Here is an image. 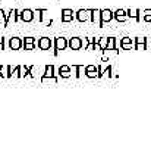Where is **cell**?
<instances>
[{
  "instance_id": "22",
  "label": "cell",
  "mask_w": 151,
  "mask_h": 159,
  "mask_svg": "<svg viewBox=\"0 0 151 159\" xmlns=\"http://www.w3.org/2000/svg\"><path fill=\"white\" fill-rule=\"evenodd\" d=\"M5 49H6V39L0 37V50H5Z\"/></svg>"
},
{
  "instance_id": "16",
  "label": "cell",
  "mask_w": 151,
  "mask_h": 159,
  "mask_svg": "<svg viewBox=\"0 0 151 159\" xmlns=\"http://www.w3.org/2000/svg\"><path fill=\"white\" fill-rule=\"evenodd\" d=\"M29 71H31V65H21V74H22V78L29 77Z\"/></svg>"
},
{
  "instance_id": "21",
  "label": "cell",
  "mask_w": 151,
  "mask_h": 159,
  "mask_svg": "<svg viewBox=\"0 0 151 159\" xmlns=\"http://www.w3.org/2000/svg\"><path fill=\"white\" fill-rule=\"evenodd\" d=\"M24 43H37V39H34V37H31V35H28V37H24Z\"/></svg>"
},
{
  "instance_id": "11",
  "label": "cell",
  "mask_w": 151,
  "mask_h": 159,
  "mask_svg": "<svg viewBox=\"0 0 151 159\" xmlns=\"http://www.w3.org/2000/svg\"><path fill=\"white\" fill-rule=\"evenodd\" d=\"M49 13L47 9H35L34 11V15H35V19H37V22H47L45 21V15Z\"/></svg>"
},
{
  "instance_id": "18",
  "label": "cell",
  "mask_w": 151,
  "mask_h": 159,
  "mask_svg": "<svg viewBox=\"0 0 151 159\" xmlns=\"http://www.w3.org/2000/svg\"><path fill=\"white\" fill-rule=\"evenodd\" d=\"M12 77H15V78H22V74H21V65H18L13 68V74Z\"/></svg>"
},
{
  "instance_id": "25",
  "label": "cell",
  "mask_w": 151,
  "mask_h": 159,
  "mask_svg": "<svg viewBox=\"0 0 151 159\" xmlns=\"http://www.w3.org/2000/svg\"><path fill=\"white\" fill-rule=\"evenodd\" d=\"M128 13H129V16H134V18H136V15H138V12L136 11H129Z\"/></svg>"
},
{
  "instance_id": "10",
  "label": "cell",
  "mask_w": 151,
  "mask_h": 159,
  "mask_svg": "<svg viewBox=\"0 0 151 159\" xmlns=\"http://www.w3.org/2000/svg\"><path fill=\"white\" fill-rule=\"evenodd\" d=\"M67 41H69L71 50H81L82 49V39L81 37H71V39H67Z\"/></svg>"
},
{
  "instance_id": "26",
  "label": "cell",
  "mask_w": 151,
  "mask_h": 159,
  "mask_svg": "<svg viewBox=\"0 0 151 159\" xmlns=\"http://www.w3.org/2000/svg\"><path fill=\"white\" fill-rule=\"evenodd\" d=\"M0 19H2V18H0Z\"/></svg>"
},
{
  "instance_id": "19",
  "label": "cell",
  "mask_w": 151,
  "mask_h": 159,
  "mask_svg": "<svg viewBox=\"0 0 151 159\" xmlns=\"http://www.w3.org/2000/svg\"><path fill=\"white\" fill-rule=\"evenodd\" d=\"M98 44H100L101 50H104L107 46H109V39H100V40H98Z\"/></svg>"
},
{
  "instance_id": "17",
  "label": "cell",
  "mask_w": 151,
  "mask_h": 159,
  "mask_svg": "<svg viewBox=\"0 0 151 159\" xmlns=\"http://www.w3.org/2000/svg\"><path fill=\"white\" fill-rule=\"evenodd\" d=\"M24 50H27V52H32L37 49V43H24V47H22Z\"/></svg>"
},
{
  "instance_id": "9",
  "label": "cell",
  "mask_w": 151,
  "mask_h": 159,
  "mask_svg": "<svg viewBox=\"0 0 151 159\" xmlns=\"http://www.w3.org/2000/svg\"><path fill=\"white\" fill-rule=\"evenodd\" d=\"M56 75L60 77V78H71L72 77V68L69 65H60Z\"/></svg>"
},
{
  "instance_id": "2",
  "label": "cell",
  "mask_w": 151,
  "mask_h": 159,
  "mask_svg": "<svg viewBox=\"0 0 151 159\" xmlns=\"http://www.w3.org/2000/svg\"><path fill=\"white\" fill-rule=\"evenodd\" d=\"M54 46V40H51L50 37H40L37 40V47L40 50H50Z\"/></svg>"
},
{
  "instance_id": "8",
  "label": "cell",
  "mask_w": 151,
  "mask_h": 159,
  "mask_svg": "<svg viewBox=\"0 0 151 159\" xmlns=\"http://www.w3.org/2000/svg\"><path fill=\"white\" fill-rule=\"evenodd\" d=\"M35 19V15H34V11L32 9H22L21 11V21L25 24H29L32 22Z\"/></svg>"
},
{
  "instance_id": "12",
  "label": "cell",
  "mask_w": 151,
  "mask_h": 159,
  "mask_svg": "<svg viewBox=\"0 0 151 159\" xmlns=\"http://www.w3.org/2000/svg\"><path fill=\"white\" fill-rule=\"evenodd\" d=\"M98 71H97V68H95L94 65H88V66H85V75L88 77V78H94V77H98V74H97Z\"/></svg>"
},
{
  "instance_id": "20",
  "label": "cell",
  "mask_w": 151,
  "mask_h": 159,
  "mask_svg": "<svg viewBox=\"0 0 151 159\" xmlns=\"http://www.w3.org/2000/svg\"><path fill=\"white\" fill-rule=\"evenodd\" d=\"M114 16H116V19H118V21H125V12H123V11H118L116 13H114Z\"/></svg>"
},
{
  "instance_id": "6",
  "label": "cell",
  "mask_w": 151,
  "mask_h": 159,
  "mask_svg": "<svg viewBox=\"0 0 151 159\" xmlns=\"http://www.w3.org/2000/svg\"><path fill=\"white\" fill-rule=\"evenodd\" d=\"M56 68H54V65H45L44 66V72H43V75H41V83L44 84L45 80L49 78H54V77H57L56 75Z\"/></svg>"
},
{
  "instance_id": "7",
  "label": "cell",
  "mask_w": 151,
  "mask_h": 159,
  "mask_svg": "<svg viewBox=\"0 0 151 159\" xmlns=\"http://www.w3.org/2000/svg\"><path fill=\"white\" fill-rule=\"evenodd\" d=\"M75 19L78 22H85V21L91 19V9H79V11H76Z\"/></svg>"
},
{
  "instance_id": "1",
  "label": "cell",
  "mask_w": 151,
  "mask_h": 159,
  "mask_svg": "<svg viewBox=\"0 0 151 159\" xmlns=\"http://www.w3.org/2000/svg\"><path fill=\"white\" fill-rule=\"evenodd\" d=\"M53 49H54V52H53L54 56L59 55V52L69 49V41H67V39L66 37H56V39H54V46H53Z\"/></svg>"
},
{
  "instance_id": "4",
  "label": "cell",
  "mask_w": 151,
  "mask_h": 159,
  "mask_svg": "<svg viewBox=\"0 0 151 159\" xmlns=\"http://www.w3.org/2000/svg\"><path fill=\"white\" fill-rule=\"evenodd\" d=\"M18 21H21V11H18V9H11V11L7 12V19H6V22H5V27H9L11 22L16 24Z\"/></svg>"
},
{
  "instance_id": "14",
  "label": "cell",
  "mask_w": 151,
  "mask_h": 159,
  "mask_svg": "<svg viewBox=\"0 0 151 159\" xmlns=\"http://www.w3.org/2000/svg\"><path fill=\"white\" fill-rule=\"evenodd\" d=\"M98 21V24H101V11L98 9H91V22Z\"/></svg>"
},
{
  "instance_id": "23",
  "label": "cell",
  "mask_w": 151,
  "mask_h": 159,
  "mask_svg": "<svg viewBox=\"0 0 151 159\" xmlns=\"http://www.w3.org/2000/svg\"><path fill=\"white\" fill-rule=\"evenodd\" d=\"M0 18H2V19L6 22V19H7V13H6L5 9H0Z\"/></svg>"
},
{
  "instance_id": "5",
  "label": "cell",
  "mask_w": 151,
  "mask_h": 159,
  "mask_svg": "<svg viewBox=\"0 0 151 159\" xmlns=\"http://www.w3.org/2000/svg\"><path fill=\"white\" fill-rule=\"evenodd\" d=\"M7 47L11 50H21L24 47V40L21 37H11L7 41Z\"/></svg>"
},
{
  "instance_id": "15",
  "label": "cell",
  "mask_w": 151,
  "mask_h": 159,
  "mask_svg": "<svg viewBox=\"0 0 151 159\" xmlns=\"http://www.w3.org/2000/svg\"><path fill=\"white\" fill-rule=\"evenodd\" d=\"M72 69H75V77H81V75H82V71L85 72L84 65H72Z\"/></svg>"
},
{
  "instance_id": "24",
  "label": "cell",
  "mask_w": 151,
  "mask_h": 159,
  "mask_svg": "<svg viewBox=\"0 0 151 159\" xmlns=\"http://www.w3.org/2000/svg\"><path fill=\"white\" fill-rule=\"evenodd\" d=\"M145 21H151V11H145Z\"/></svg>"
},
{
  "instance_id": "3",
  "label": "cell",
  "mask_w": 151,
  "mask_h": 159,
  "mask_svg": "<svg viewBox=\"0 0 151 159\" xmlns=\"http://www.w3.org/2000/svg\"><path fill=\"white\" fill-rule=\"evenodd\" d=\"M75 15H76V12L72 11V9H62L60 11V21L63 24L72 22L73 19H75Z\"/></svg>"
},
{
  "instance_id": "13",
  "label": "cell",
  "mask_w": 151,
  "mask_h": 159,
  "mask_svg": "<svg viewBox=\"0 0 151 159\" xmlns=\"http://www.w3.org/2000/svg\"><path fill=\"white\" fill-rule=\"evenodd\" d=\"M112 18H113L112 11H109V9H106V11H101V24H100V25H103L104 22L112 21Z\"/></svg>"
}]
</instances>
